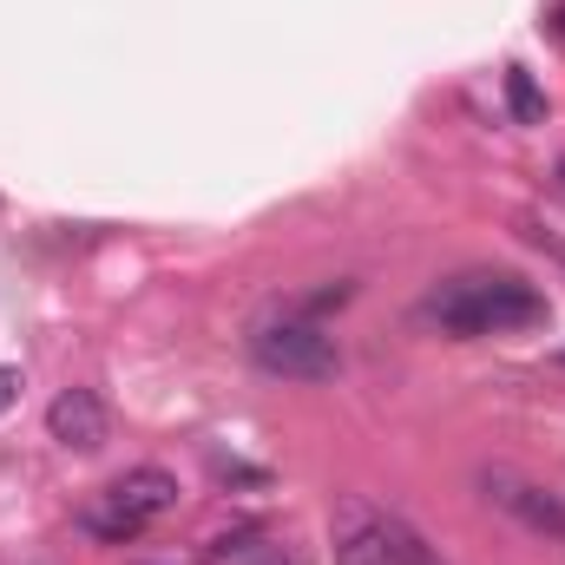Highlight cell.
Returning <instances> with one entry per match:
<instances>
[{"label":"cell","instance_id":"cell-1","mask_svg":"<svg viewBox=\"0 0 565 565\" xmlns=\"http://www.w3.org/2000/svg\"><path fill=\"white\" fill-rule=\"evenodd\" d=\"M422 316L440 322L447 335H500V329L546 322V296L520 277H460V282H440L422 302Z\"/></svg>","mask_w":565,"mask_h":565},{"label":"cell","instance_id":"cell-2","mask_svg":"<svg viewBox=\"0 0 565 565\" xmlns=\"http://www.w3.org/2000/svg\"><path fill=\"white\" fill-rule=\"evenodd\" d=\"M329 546H335V565H447L395 507H375L369 493H349L335 507Z\"/></svg>","mask_w":565,"mask_h":565},{"label":"cell","instance_id":"cell-3","mask_svg":"<svg viewBox=\"0 0 565 565\" xmlns=\"http://www.w3.org/2000/svg\"><path fill=\"white\" fill-rule=\"evenodd\" d=\"M178 507V473H164V467H132V473H119L99 500H86V513H79V526L99 540V546H132L151 520H164Z\"/></svg>","mask_w":565,"mask_h":565},{"label":"cell","instance_id":"cell-4","mask_svg":"<svg viewBox=\"0 0 565 565\" xmlns=\"http://www.w3.org/2000/svg\"><path fill=\"white\" fill-rule=\"evenodd\" d=\"M250 362L282 382H329L342 369V349L309 322V316H264L250 329Z\"/></svg>","mask_w":565,"mask_h":565},{"label":"cell","instance_id":"cell-5","mask_svg":"<svg viewBox=\"0 0 565 565\" xmlns=\"http://www.w3.org/2000/svg\"><path fill=\"white\" fill-rule=\"evenodd\" d=\"M480 500L500 507L507 520H520L526 533H540V540L565 546V500L559 493H546L540 480H526L520 467H480Z\"/></svg>","mask_w":565,"mask_h":565},{"label":"cell","instance_id":"cell-6","mask_svg":"<svg viewBox=\"0 0 565 565\" xmlns=\"http://www.w3.org/2000/svg\"><path fill=\"white\" fill-rule=\"evenodd\" d=\"M46 434H53L66 454H99L106 434H113V415H106V402H99L93 388H60V395L46 402Z\"/></svg>","mask_w":565,"mask_h":565},{"label":"cell","instance_id":"cell-7","mask_svg":"<svg viewBox=\"0 0 565 565\" xmlns=\"http://www.w3.org/2000/svg\"><path fill=\"white\" fill-rule=\"evenodd\" d=\"M507 106H513V119H520V126H540V119H546V93L533 86V73H526V66H513V73H507Z\"/></svg>","mask_w":565,"mask_h":565},{"label":"cell","instance_id":"cell-8","mask_svg":"<svg viewBox=\"0 0 565 565\" xmlns=\"http://www.w3.org/2000/svg\"><path fill=\"white\" fill-rule=\"evenodd\" d=\"M13 402H20V369H7V362H0V415H7Z\"/></svg>","mask_w":565,"mask_h":565},{"label":"cell","instance_id":"cell-9","mask_svg":"<svg viewBox=\"0 0 565 565\" xmlns=\"http://www.w3.org/2000/svg\"><path fill=\"white\" fill-rule=\"evenodd\" d=\"M526 237H533V244H546V250H553V264H559V270H565V237H546L540 224H526Z\"/></svg>","mask_w":565,"mask_h":565},{"label":"cell","instance_id":"cell-10","mask_svg":"<svg viewBox=\"0 0 565 565\" xmlns=\"http://www.w3.org/2000/svg\"><path fill=\"white\" fill-rule=\"evenodd\" d=\"M553 33H559V40H565V0H559V7H553Z\"/></svg>","mask_w":565,"mask_h":565}]
</instances>
